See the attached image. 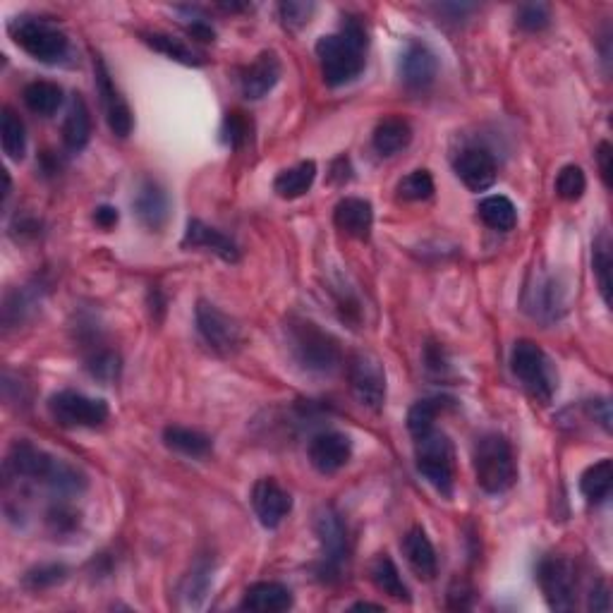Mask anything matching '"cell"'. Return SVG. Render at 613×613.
Wrapping results in <instances>:
<instances>
[{"mask_svg": "<svg viewBox=\"0 0 613 613\" xmlns=\"http://www.w3.org/2000/svg\"><path fill=\"white\" fill-rule=\"evenodd\" d=\"M206 590H209V568L204 566L194 570L190 578H187L185 599H190V604H194V599H202Z\"/></svg>", "mask_w": 613, "mask_h": 613, "instance_id": "ee69618b", "label": "cell"}, {"mask_svg": "<svg viewBox=\"0 0 613 613\" xmlns=\"http://www.w3.org/2000/svg\"><path fill=\"white\" fill-rule=\"evenodd\" d=\"M525 309L532 319L551 324L566 314V295H563L561 283L549 273H539L534 281L525 288Z\"/></svg>", "mask_w": 613, "mask_h": 613, "instance_id": "4fadbf2b", "label": "cell"}, {"mask_svg": "<svg viewBox=\"0 0 613 613\" xmlns=\"http://www.w3.org/2000/svg\"><path fill=\"white\" fill-rule=\"evenodd\" d=\"M91 139V113L80 94L72 96L68 115L63 123V144L70 151H82Z\"/></svg>", "mask_w": 613, "mask_h": 613, "instance_id": "d4e9b609", "label": "cell"}, {"mask_svg": "<svg viewBox=\"0 0 613 613\" xmlns=\"http://www.w3.org/2000/svg\"><path fill=\"white\" fill-rule=\"evenodd\" d=\"M309 463L321 475H336L343 470L352 458V441L350 436L341 432H321L309 441L307 448Z\"/></svg>", "mask_w": 613, "mask_h": 613, "instance_id": "9a60e30c", "label": "cell"}, {"mask_svg": "<svg viewBox=\"0 0 613 613\" xmlns=\"http://www.w3.org/2000/svg\"><path fill=\"white\" fill-rule=\"evenodd\" d=\"M352 611H384V606L381 604H369V602H360L352 606Z\"/></svg>", "mask_w": 613, "mask_h": 613, "instance_id": "681fc988", "label": "cell"}, {"mask_svg": "<svg viewBox=\"0 0 613 613\" xmlns=\"http://www.w3.org/2000/svg\"><path fill=\"white\" fill-rule=\"evenodd\" d=\"M403 554L405 561L410 563V568L415 570L417 578L422 580H434L436 570H439V561H436L434 544L429 542L427 532L422 527H412V530L403 537Z\"/></svg>", "mask_w": 613, "mask_h": 613, "instance_id": "603a6c76", "label": "cell"}, {"mask_svg": "<svg viewBox=\"0 0 613 613\" xmlns=\"http://www.w3.org/2000/svg\"><path fill=\"white\" fill-rule=\"evenodd\" d=\"M439 75V58L427 44L410 41L400 58V77L410 91H424L436 82Z\"/></svg>", "mask_w": 613, "mask_h": 613, "instance_id": "e0dca14e", "label": "cell"}, {"mask_svg": "<svg viewBox=\"0 0 613 613\" xmlns=\"http://www.w3.org/2000/svg\"><path fill=\"white\" fill-rule=\"evenodd\" d=\"M611 240L609 235L602 233L592 245V271L599 283V293H602L606 305H611Z\"/></svg>", "mask_w": 613, "mask_h": 613, "instance_id": "d590c367", "label": "cell"}, {"mask_svg": "<svg viewBox=\"0 0 613 613\" xmlns=\"http://www.w3.org/2000/svg\"><path fill=\"white\" fill-rule=\"evenodd\" d=\"M22 99L29 111L48 118V115H53L60 106H63V89H60L56 82L39 80L24 87Z\"/></svg>", "mask_w": 613, "mask_h": 613, "instance_id": "1f68e13d", "label": "cell"}, {"mask_svg": "<svg viewBox=\"0 0 613 613\" xmlns=\"http://www.w3.org/2000/svg\"><path fill=\"white\" fill-rule=\"evenodd\" d=\"M281 58L273 51L259 53L254 63L247 65L240 72V91L247 101H259L264 99L269 91H273L278 80H281Z\"/></svg>", "mask_w": 613, "mask_h": 613, "instance_id": "ac0fdd59", "label": "cell"}, {"mask_svg": "<svg viewBox=\"0 0 613 613\" xmlns=\"http://www.w3.org/2000/svg\"><path fill=\"white\" fill-rule=\"evenodd\" d=\"M317 537L321 544L319 575L329 582L338 580L350 561V539L341 515L326 508L317 518Z\"/></svg>", "mask_w": 613, "mask_h": 613, "instance_id": "30bf717a", "label": "cell"}, {"mask_svg": "<svg viewBox=\"0 0 613 613\" xmlns=\"http://www.w3.org/2000/svg\"><path fill=\"white\" fill-rule=\"evenodd\" d=\"M587 190V178L580 166H563L556 175V194L563 202H578Z\"/></svg>", "mask_w": 613, "mask_h": 613, "instance_id": "74e56055", "label": "cell"}, {"mask_svg": "<svg viewBox=\"0 0 613 613\" xmlns=\"http://www.w3.org/2000/svg\"><path fill=\"white\" fill-rule=\"evenodd\" d=\"M293 606V594L281 582H257L245 592L242 609L257 613H281Z\"/></svg>", "mask_w": 613, "mask_h": 613, "instance_id": "cb8c5ba5", "label": "cell"}, {"mask_svg": "<svg viewBox=\"0 0 613 613\" xmlns=\"http://www.w3.org/2000/svg\"><path fill=\"white\" fill-rule=\"evenodd\" d=\"M539 587H542L546 604L554 611H573L575 592H578V578L575 566L563 556H549L539 563L537 570Z\"/></svg>", "mask_w": 613, "mask_h": 613, "instance_id": "8fae6325", "label": "cell"}, {"mask_svg": "<svg viewBox=\"0 0 613 613\" xmlns=\"http://www.w3.org/2000/svg\"><path fill=\"white\" fill-rule=\"evenodd\" d=\"M48 412L65 429H94L108 420L111 410L99 398H89L77 391H60L48 400Z\"/></svg>", "mask_w": 613, "mask_h": 613, "instance_id": "9c48e42d", "label": "cell"}, {"mask_svg": "<svg viewBox=\"0 0 613 613\" xmlns=\"http://www.w3.org/2000/svg\"><path fill=\"white\" fill-rule=\"evenodd\" d=\"M415 460L420 475L427 479L441 496L451 499L455 484V451L453 443L443 432H432L415 439Z\"/></svg>", "mask_w": 613, "mask_h": 613, "instance_id": "52a82bcc", "label": "cell"}, {"mask_svg": "<svg viewBox=\"0 0 613 613\" xmlns=\"http://www.w3.org/2000/svg\"><path fill=\"white\" fill-rule=\"evenodd\" d=\"M63 580H65V566H56V563H51V566H39L24 575V585H27L29 590H46V587L58 585V582Z\"/></svg>", "mask_w": 613, "mask_h": 613, "instance_id": "60d3db41", "label": "cell"}, {"mask_svg": "<svg viewBox=\"0 0 613 613\" xmlns=\"http://www.w3.org/2000/svg\"><path fill=\"white\" fill-rule=\"evenodd\" d=\"M367 29L360 20H345L336 34L321 36L317 56L321 75L329 87H345L355 82L367 65Z\"/></svg>", "mask_w": 613, "mask_h": 613, "instance_id": "7a4b0ae2", "label": "cell"}, {"mask_svg": "<svg viewBox=\"0 0 613 613\" xmlns=\"http://www.w3.org/2000/svg\"><path fill=\"white\" fill-rule=\"evenodd\" d=\"M144 44H149L154 51L163 53L166 58L175 60V63H182V65H204V56L199 51H194L192 46H187L185 41L178 39V36H171V34H163V32H149V34H142Z\"/></svg>", "mask_w": 613, "mask_h": 613, "instance_id": "4dcf8cb0", "label": "cell"}, {"mask_svg": "<svg viewBox=\"0 0 613 613\" xmlns=\"http://www.w3.org/2000/svg\"><path fill=\"white\" fill-rule=\"evenodd\" d=\"M511 369L515 379L537 403L549 405L556 396L558 374L554 362L534 341H518L511 352Z\"/></svg>", "mask_w": 613, "mask_h": 613, "instance_id": "5b68a950", "label": "cell"}, {"mask_svg": "<svg viewBox=\"0 0 613 613\" xmlns=\"http://www.w3.org/2000/svg\"><path fill=\"white\" fill-rule=\"evenodd\" d=\"M451 405H453V400L446 398V396L424 398V400H420V403L412 405L410 412H408L410 434L417 439V436L432 432L434 424H436V417H439L443 410L451 408Z\"/></svg>", "mask_w": 613, "mask_h": 613, "instance_id": "e575fe53", "label": "cell"}, {"mask_svg": "<svg viewBox=\"0 0 613 613\" xmlns=\"http://www.w3.org/2000/svg\"><path fill=\"white\" fill-rule=\"evenodd\" d=\"M96 87H99L103 113H106V123L111 127L113 135L120 139L130 137L132 127H135V118H132L125 96L120 94V89L111 80V72L103 65V60H96Z\"/></svg>", "mask_w": 613, "mask_h": 613, "instance_id": "5bb4252c", "label": "cell"}, {"mask_svg": "<svg viewBox=\"0 0 613 613\" xmlns=\"http://www.w3.org/2000/svg\"><path fill=\"white\" fill-rule=\"evenodd\" d=\"M87 369L94 379L113 381V379H118V374H120V360H118V355H113V352L103 350L99 352V355L91 357Z\"/></svg>", "mask_w": 613, "mask_h": 613, "instance_id": "7bdbcfd3", "label": "cell"}, {"mask_svg": "<svg viewBox=\"0 0 613 613\" xmlns=\"http://www.w3.org/2000/svg\"><path fill=\"white\" fill-rule=\"evenodd\" d=\"M479 218L491 230H501V233H508L518 226V211H515V204L508 197H501V194H494V197H487L479 202Z\"/></svg>", "mask_w": 613, "mask_h": 613, "instance_id": "d6a6232c", "label": "cell"}, {"mask_svg": "<svg viewBox=\"0 0 613 613\" xmlns=\"http://www.w3.org/2000/svg\"><path fill=\"white\" fill-rule=\"evenodd\" d=\"M0 142L10 161H22L27 154V130L12 108H3V115H0Z\"/></svg>", "mask_w": 613, "mask_h": 613, "instance_id": "836d02e7", "label": "cell"}, {"mask_svg": "<svg viewBox=\"0 0 613 613\" xmlns=\"http://www.w3.org/2000/svg\"><path fill=\"white\" fill-rule=\"evenodd\" d=\"M163 443L175 453L185 455V458H206L214 451V443L197 429L187 427H166L163 429Z\"/></svg>", "mask_w": 613, "mask_h": 613, "instance_id": "4316f807", "label": "cell"}, {"mask_svg": "<svg viewBox=\"0 0 613 613\" xmlns=\"http://www.w3.org/2000/svg\"><path fill=\"white\" fill-rule=\"evenodd\" d=\"M5 472L12 479L41 482L56 496H77L87 489V475L82 470L24 439L12 443L5 458Z\"/></svg>", "mask_w": 613, "mask_h": 613, "instance_id": "6da1fadb", "label": "cell"}, {"mask_svg": "<svg viewBox=\"0 0 613 613\" xmlns=\"http://www.w3.org/2000/svg\"><path fill=\"white\" fill-rule=\"evenodd\" d=\"M96 226L103 230H111L115 223H118V209H113V206H99L94 214Z\"/></svg>", "mask_w": 613, "mask_h": 613, "instance_id": "bcb514c9", "label": "cell"}, {"mask_svg": "<svg viewBox=\"0 0 613 613\" xmlns=\"http://www.w3.org/2000/svg\"><path fill=\"white\" fill-rule=\"evenodd\" d=\"M182 247H187V250L192 247V250L214 252L216 257H221L223 262H230V264H235L240 259L238 245H235L228 235H223L221 230L206 226V223L202 221L187 223L185 238H182Z\"/></svg>", "mask_w": 613, "mask_h": 613, "instance_id": "44dd1931", "label": "cell"}, {"mask_svg": "<svg viewBox=\"0 0 613 613\" xmlns=\"http://www.w3.org/2000/svg\"><path fill=\"white\" fill-rule=\"evenodd\" d=\"M314 180H317V166H314V161H302L297 163V166L288 168V171L278 173V178L273 180V190L283 199H297L312 190Z\"/></svg>", "mask_w": 613, "mask_h": 613, "instance_id": "83f0119b", "label": "cell"}, {"mask_svg": "<svg viewBox=\"0 0 613 613\" xmlns=\"http://www.w3.org/2000/svg\"><path fill=\"white\" fill-rule=\"evenodd\" d=\"M412 142V127L408 120L403 118H384L379 125H376L372 144L379 156H396L398 151L408 149V144Z\"/></svg>", "mask_w": 613, "mask_h": 613, "instance_id": "484cf974", "label": "cell"}, {"mask_svg": "<svg viewBox=\"0 0 613 613\" xmlns=\"http://www.w3.org/2000/svg\"><path fill=\"white\" fill-rule=\"evenodd\" d=\"M8 32L17 46L27 56L46 65H56L68 56L70 41L58 24L44 20V17H15L8 24Z\"/></svg>", "mask_w": 613, "mask_h": 613, "instance_id": "8992f818", "label": "cell"}, {"mask_svg": "<svg viewBox=\"0 0 613 613\" xmlns=\"http://www.w3.org/2000/svg\"><path fill=\"white\" fill-rule=\"evenodd\" d=\"M611 487H613V463L609 458L599 460V463L590 465L585 472H582L580 491L587 501L594 503V506H599V503L609 499Z\"/></svg>", "mask_w": 613, "mask_h": 613, "instance_id": "f1b7e54d", "label": "cell"}, {"mask_svg": "<svg viewBox=\"0 0 613 613\" xmlns=\"http://www.w3.org/2000/svg\"><path fill=\"white\" fill-rule=\"evenodd\" d=\"M278 15H281V20L288 29H300L312 20L314 3H297V0H288V3L278 5Z\"/></svg>", "mask_w": 613, "mask_h": 613, "instance_id": "b9f144b4", "label": "cell"}, {"mask_svg": "<svg viewBox=\"0 0 613 613\" xmlns=\"http://www.w3.org/2000/svg\"><path fill=\"white\" fill-rule=\"evenodd\" d=\"M288 350L302 372L312 376H331L341 367V343L329 331L309 319H290L285 326Z\"/></svg>", "mask_w": 613, "mask_h": 613, "instance_id": "3957f363", "label": "cell"}, {"mask_svg": "<svg viewBox=\"0 0 613 613\" xmlns=\"http://www.w3.org/2000/svg\"><path fill=\"white\" fill-rule=\"evenodd\" d=\"M515 22H518V27L525 29V32H542V29L549 27L551 22L549 5L544 3L520 5L518 15H515Z\"/></svg>", "mask_w": 613, "mask_h": 613, "instance_id": "ab89813d", "label": "cell"}, {"mask_svg": "<svg viewBox=\"0 0 613 613\" xmlns=\"http://www.w3.org/2000/svg\"><path fill=\"white\" fill-rule=\"evenodd\" d=\"M135 214L149 230H161L171 216V197L156 180H144L135 197Z\"/></svg>", "mask_w": 613, "mask_h": 613, "instance_id": "ffe728a7", "label": "cell"}, {"mask_svg": "<svg viewBox=\"0 0 613 613\" xmlns=\"http://www.w3.org/2000/svg\"><path fill=\"white\" fill-rule=\"evenodd\" d=\"M472 467H475L477 484L487 494H503L518 479L513 448L501 434L479 436L472 448Z\"/></svg>", "mask_w": 613, "mask_h": 613, "instance_id": "277c9868", "label": "cell"}, {"mask_svg": "<svg viewBox=\"0 0 613 613\" xmlns=\"http://www.w3.org/2000/svg\"><path fill=\"white\" fill-rule=\"evenodd\" d=\"M453 168H455V175H458L467 190H472V192L489 190V187L496 182V173H499L494 156L479 147H470V149L460 151L458 159H455L453 163Z\"/></svg>", "mask_w": 613, "mask_h": 613, "instance_id": "d6986e66", "label": "cell"}, {"mask_svg": "<svg viewBox=\"0 0 613 613\" xmlns=\"http://www.w3.org/2000/svg\"><path fill=\"white\" fill-rule=\"evenodd\" d=\"M369 575H372L374 587L379 592L388 594V597L396 599V602H410L408 585H405L403 578H400L396 563H393L386 554L376 558V561L372 563V568H369Z\"/></svg>", "mask_w": 613, "mask_h": 613, "instance_id": "f546056e", "label": "cell"}, {"mask_svg": "<svg viewBox=\"0 0 613 613\" xmlns=\"http://www.w3.org/2000/svg\"><path fill=\"white\" fill-rule=\"evenodd\" d=\"M611 159H613L611 144L602 142L597 149V163H599V173H602V180H604L606 187H611V171H613Z\"/></svg>", "mask_w": 613, "mask_h": 613, "instance_id": "f6af8a7d", "label": "cell"}, {"mask_svg": "<svg viewBox=\"0 0 613 613\" xmlns=\"http://www.w3.org/2000/svg\"><path fill=\"white\" fill-rule=\"evenodd\" d=\"M197 331L202 341L218 355H233L242 345V329L238 321L211 302L202 300L197 305Z\"/></svg>", "mask_w": 613, "mask_h": 613, "instance_id": "7c38bea8", "label": "cell"}, {"mask_svg": "<svg viewBox=\"0 0 613 613\" xmlns=\"http://www.w3.org/2000/svg\"><path fill=\"white\" fill-rule=\"evenodd\" d=\"M187 34H190L192 39H197V41H206V44H209V41H214V36H216L214 29H211L204 20H194L190 27H187Z\"/></svg>", "mask_w": 613, "mask_h": 613, "instance_id": "7dc6e473", "label": "cell"}, {"mask_svg": "<svg viewBox=\"0 0 613 613\" xmlns=\"http://www.w3.org/2000/svg\"><path fill=\"white\" fill-rule=\"evenodd\" d=\"M590 609L594 611H609L611 602H609V590H606L604 585L597 587V592H592L590 597Z\"/></svg>", "mask_w": 613, "mask_h": 613, "instance_id": "c3c4849f", "label": "cell"}, {"mask_svg": "<svg viewBox=\"0 0 613 613\" xmlns=\"http://www.w3.org/2000/svg\"><path fill=\"white\" fill-rule=\"evenodd\" d=\"M352 396L367 410H381L386 403V369L372 352H355L348 364Z\"/></svg>", "mask_w": 613, "mask_h": 613, "instance_id": "ba28073f", "label": "cell"}, {"mask_svg": "<svg viewBox=\"0 0 613 613\" xmlns=\"http://www.w3.org/2000/svg\"><path fill=\"white\" fill-rule=\"evenodd\" d=\"M333 221L338 230L355 240H367L372 235L374 226V209L367 199L360 197H345L333 209Z\"/></svg>", "mask_w": 613, "mask_h": 613, "instance_id": "7402d4cb", "label": "cell"}, {"mask_svg": "<svg viewBox=\"0 0 613 613\" xmlns=\"http://www.w3.org/2000/svg\"><path fill=\"white\" fill-rule=\"evenodd\" d=\"M252 508L257 513L259 523L264 527H278L288 518V513L293 511V496L285 491L276 479L264 477L254 484L252 489Z\"/></svg>", "mask_w": 613, "mask_h": 613, "instance_id": "2e32d148", "label": "cell"}, {"mask_svg": "<svg viewBox=\"0 0 613 613\" xmlns=\"http://www.w3.org/2000/svg\"><path fill=\"white\" fill-rule=\"evenodd\" d=\"M434 194V178L429 171H412L398 182V197L405 202H427Z\"/></svg>", "mask_w": 613, "mask_h": 613, "instance_id": "8d00e7d4", "label": "cell"}, {"mask_svg": "<svg viewBox=\"0 0 613 613\" xmlns=\"http://www.w3.org/2000/svg\"><path fill=\"white\" fill-rule=\"evenodd\" d=\"M250 132H252V125H250V120L245 118V113L233 111V113H228L226 118H223L221 139H223V144H226V147H230V149L245 147L247 139H250Z\"/></svg>", "mask_w": 613, "mask_h": 613, "instance_id": "f35d334b", "label": "cell"}]
</instances>
